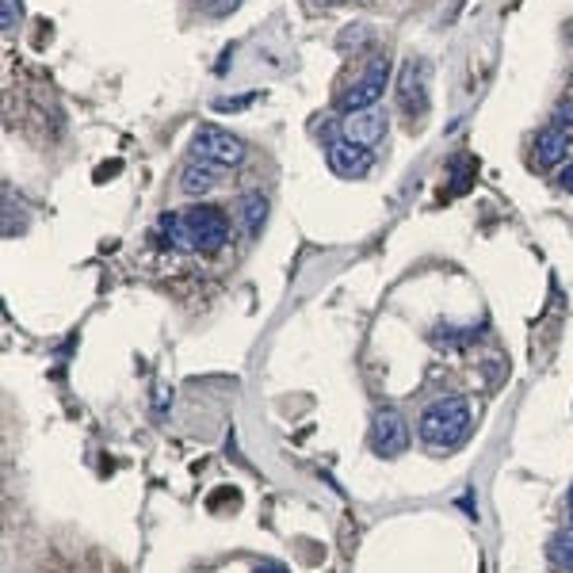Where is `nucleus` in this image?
Masks as SVG:
<instances>
[{"label": "nucleus", "mask_w": 573, "mask_h": 573, "mask_svg": "<svg viewBox=\"0 0 573 573\" xmlns=\"http://www.w3.org/2000/svg\"><path fill=\"white\" fill-rule=\"evenodd\" d=\"M157 230L169 241L172 249H188V253H218L230 241V218L211 207V203H195L184 211H169L157 218Z\"/></svg>", "instance_id": "1"}, {"label": "nucleus", "mask_w": 573, "mask_h": 573, "mask_svg": "<svg viewBox=\"0 0 573 573\" xmlns=\"http://www.w3.org/2000/svg\"><path fill=\"white\" fill-rule=\"evenodd\" d=\"M470 402L467 398H440L421 413V440L432 451H455L463 444L470 428Z\"/></svg>", "instance_id": "2"}, {"label": "nucleus", "mask_w": 573, "mask_h": 573, "mask_svg": "<svg viewBox=\"0 0 573 573\" xmlns=\"http://www.w3.org/2000/svg\"><path fill=\"white\" fill-rule=\"evenodd\" d=\"M191 153L199 161H211L218 169H237L245 161V142L222 127H199L191 138Z\"/></svg>", "instance_id": "3"}, {"label": "nucleus", "mask_w": 573, "mask_h": 573, "mask_svg": "<svg viewBox=\"0 0 573 573\" xmlns=\"http://www.w3.org/2000/svg\"><path fill=\"white\" fill-rule=\"evenodd\" d=\"M409 447V425L398 409H379L371 421V451L379 459H398Z\"/></svg>", "instance_id": "4"}, {"label": "nucleus", "mask_w": 573, "mask_h": 573, "mask_svg": "<svg viewBox=\"0 0 573 573\" xmlns=\"http://www.w3.org/2000/svg\"><path fill=\"white\" fill-rule=\"evenodd\" d=\"M386 85H390V62H386V58H379V62H371L367 69H363L356 85L348 88L344 107H348V111H367V107H379Z\"/></svg>", "instance_id": "5"}, {"label": "nucleus", "mask_w": 573, "mask_h": 573, "mask_svg": "<svg viewBox=\"0 0 573 573\" xmlns=\"http://www.w3.org/2000/svg\"><path fill=\"white\" fill-rule=\"evenodd\" d=\"M375 165V157H371V149L360 146V142H333L329 146V169L337 172L340 180H363L367 172Z\"/></svg>", "instance_id": "6"}, {"label": "nucleus", "mask_w": 573, "mask_h": 573, "mask_svg": "<svg viewBox=\"0 0 573 573\" xmlns=\"http://www.w3.org/2000/svg\"><path fill=\"white\" fill-rule=\"evenodd\" d=\"M398 100L409 115H425L428 111V73L421 62H405L398 77Z\"/></svg>", "instance_id": "7"}, {"label": "nucleus", "mask_w": 573, "mask_h": 573, "mask_svg": "<svg viewBox=\"0 0 573 573\" xmlns=\"http://www.w3.org/2000/svg\"><path fill=\"white\" fill-rule=\"evenodd\" d=\"M382 134H386V115L379 107H367V111H348L344 119V138L348 142H360V146H375Z\"/></svg>", "instance_id": "8"}, {"label": "nucleus", "mask_w": 573, "mask_h": 573, "mask_svg": "<svg viewBox=\"0 0 573 573\" xmlns=\"http://www.w3.org/2000/svg\"><path fill=\"white\" fill-rule=\"evenodd\" d=\"M566 153H570V130L547 127L539 138H535V165H539V169H554V165H562V161H566Z\"/></svg>", "instance_id": "9"}, {"label": "nucleus", "mask_w": 573, "mask_h": 573, "mask_svg": "<svg viewBox=\"0 0 573 573\" xmlns=\"http://www.w3.org/2000/svg\"><path fill=\"white\" fill-rule=\"evenodd\" d=\"M218 184V165H211V161H191V165H184V172H180V188H184V195H207V191Z\"/></svg>", "instance_id": "10"}, {"label": "nucleus", "mask_w": 573, "mask_h": 573, "mask_svg": "<svg viewBox=\"0 0 573 573\" xmlns=\"http://www.w3.org/2000/svg\"><path fill=\"white\" fill-rule=\"evenodd\" d=\"M241 218H245V230H249V234H260V226H264V218H268L264 191H245V195H241Z\"/></svg>", "instance_id": "11"}, {"label": "nucleus", "mask_w": 573, "mask_h": 573, "mask_svg": "<svg viewBox=\"0 0 573 573\" xmlns=\"http://www.w3.org/2000/svg\"><path fill=\"white\" fill-rule=\"evenodd\" d=\"M551 558L566 573H573V531H566V535H558V539H554V543H551Z\"/></svg>", "instance_id": "12"}, {"label": "nucleus", "mask_w": 573, "mask_h": 573, "mask_svg": "<svg viewBox=\"0 0 573 573\" xmlns=\"http://www.w3.org/2000/svg\"><path fill=\"white\" fill-rule=\"evenodd\" d=\"M20 23V0H0V27L12 31Z\"/></svg>", "instance_id": "13"}, {"label": "nucleus", "mask_w": 573, "mask_h": 573, "mask_svg": "<svg viewBox=\"0 0 573 573\" xmlns=\"http://www.w3.org/2000/svg\"><path fill=\"white\" fill-rule=\"evenodd\" d=\"M253 104V96H234V100H214V111H245V107Z\"/></svg>", "instance_id": "14"}, {"label": "nucleus", "mask_w": 573, "mask_h": 573, "mask_svg": "<svg viewBox=\"0 0 573 573\" xmlns=\"http://www.w3.org/2000/svg\"><path fill=\"white\" fill-rule=\"evenodd\" d=\"M554 127H562V130L573 127V104H562L558 111H554Z\"/></svg>", "instance_id": "15"}, {"label": "nucleus", "mask_w": 573, "mask_h": 573, "mask_svg": "<svg viewBox=\"0 0 573 573\" xmlns=\"http://www.w3.org/2000/svg\"><path fill=\"white\" fill-rule=\"evenodd\" d=\"M203 4H207L211 12H230V8H234L237 0H203Z\"/></svg>", "instance_id": "16"}, {"label": "nucleus", "mask_w": 573, "mask_h": 573, "mask_svg": "<svg viewBox=\"0 0 573 573\" xmlns=\"http://www.w3.org/2000/svg\"><path fill=\"white\" fill-rule=\"evenodd\" d=\"M558 184H562V188H566V191H573V165H566V169H562V176H558Z\"/></svg>", "instance_id": "17"}, {"label": "nucleus", "mask_w": 573, "mask_h": 573, "mask_svg": "<svg viewBox=\"0 0 573 573\" xmlns=\"http://www.w3.org/2000/svg\"><path fill=\"white\" fill-rule=\"evenodd\" d=\"M253 573H287V570H283L279 562H260V566H256Z\"/></svg>", "instance_id": "18"}, {"label": "nucleus", "mask_w": 573, "mask_h": 573, "mask_svg": "<svg viewBox=\"0 0 573 573\" xmlns=\"http://www.w3.org/2000/svg\"><path fill=\"white\" fill-rule=\"evenodd\" d=\"M566 516H570V524H573V486L570 493H566Z\"/></svg>", "instance_id": "19"}]
</instances>
